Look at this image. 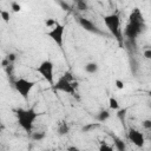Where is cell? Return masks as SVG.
Here are the masks:
<instances>
[{"label": "cell", "mask_w": 151, "mask_h": 151, "mask_svg": "<svg viewBox=\"0 0 151 151\" xmlns=\"http://www.w3.org/2000/svg\"><path fill=\"white\" fill-rule=\"evenodd\" d=\"M15 116H17V120H18V124L20 125V127L25 132L32 133L34 122L38 118V113H37L34 107H28V109L19 107L15 110Z\"/></svg>", "instance_id": "obj_1"}, {"label": "cell", "mask_w": 151, "mask_h": 151, "mask_svg": "<svg viewBox=\"0 0 151 151\" xmlns=\"http://www.w3.org/2000/svg\"><path fill=\"white\" fill-rule=\"evenodd\" d=\"M52 88L54 91H60L68 94H74L77 88V81L74 83L72 73L70 71H66L63 76L59 77V79L52 85Z\"/></svg>", "instance_id": "obj_2"}, {"label": "cell", "mask_w": 151, "mask_h": 151, "mask_svg": "<svg viewBox=\"0 0 151 151\" xmlns=\"http://www.w3.org/2000/svg\"><path fill=\"white\" fill-rule=\"evenodd\" d=\"M104 24L106 26V28L109 29V32L118 40L122 41V28H120V15L118 13H111L107 15H104Z\"/></svg>", "instance_id": "obj_3"}, {"label": "cell", "mask_w": 151, "mask_h": 151, "mask_svg": "<svg viewBox=\"0 0 151 151\" xmlns=\"http://www.w3.org/2000/svg\"><path fill=\"white\" fill-rule=\"evenodd\" d=\"M34 86H35V81L26 79V78H18L14 81V88L17 90V92L20 94V97L24 100H28L29 93L32 92Z\"/></svg>", "instance_id": "obj_4"}, {"label": "cell", "mask_w": 151, "mask_h": 151, "mask_svg": "<svg viewBox=\"0 0 151 151\" xmlns=\"http://www.w3.org/2000/svg\"><path fill=\"white\" fill-rule=\"evenodd\" d=\"M37 72L52 86L54 84V64L50 60L46 59L39 64L37 67Z\"/></svg>", "instance_id": "obj_5"}, {"label": "cell", "mask_w": 151, "mask_h": 151, "mask_svg": "<svg viewBox=\"0 0 151 151\" xmlns=\"http://www.w3.org/2000/svg\"><path fill=\"white\" fill-rule=\"evenodd\" d=\"M143 27H144V22L129 21L124 29V37L130 41H134L137 39V37L142 33Z\"/></svg>", "instance_id": "obj_6"}, {"label": "cell", "mask_w": 151, "mask_h": 151, "mask_svg": "<svg viewBox=\"0 0 151 151\" xmlns=\"http://www.w3.org/2000/svg\"><path fill=\"white\" fill-rule=\"evenodd\" d=\"M64 33H65V25L58 22L54 27H52L51 31L47 32V35H48L59 47H63V44H64Z\"/></svg>", "instance_id": "obj_7"}, {"label": "cell", "mask_w": 151, "mask_h": 151, "mask_svg": "<svg viewBox=\"0 0 151 151\" xmlns=\"http://www.w3.org/2000/svg\"><path fill=\"white\" fill-rule=\"evenodd\" d=\"M78 24L87 32L90 33H94V34H98V35H103V31L90 19H86V18H83V17H79L78 18Z\"/></svg>", "instance_id": "obj_8"}, {"label": "cell", "mask_w": 151, "mask_h": 151, "mask_svg": "<svg viewBox=\"0 0 151 151\" xmlns=\"http://www.w3.org/2000/svg\"><path fill=\"white\" fill-rule=\"evenodd\" d=\"M127 138L137 147H142L145 143V138H144L143 132H140L137 129H130L129 132H127Z\"/></svg>", "instance_id": "obj_9"}, {"label": "cell", "mask_w": 151, "mask_h": 151, "mask_svg": "<svg viewBox=\"0 0 151 151\" xmlns=\"http://www.w3.org/2000/svg\"><path fill=\"white\" fill-rule=\"evenodd\" d=\"M84 70H85V72L88 73V74H94V73L98 72L99 66H98L97 63H94V61H90V63H87V64L85 65Z\"/></svg>", "instance_id": "obj_10"}, {"label": "cell", "mask_w": 151, "mask_h": 151, "mask_svg": "<svg viewBox=\"0 0 151 151\" xmlns=\"http://www.w3.org/2000/svg\"><path fill=\"white\" fill-rule=\"evenodd\" d=\"M110 116H111V113H110L109 110H101V111H99V112L97 113L96 119H97V122H99V123H104V122H106V120L110 118Z\"/></svg>", "instance_id": "obj_11"}, {"label": "cell", "mask_w": 151, "mask_h": 151, "mask_svg": "<svg viewBox=\"0 0 151 151\" xmlns=\"http://www.w3.org/2000/svg\"><path fill=\"white\" fill-rule=\"evenodd\" d=\"M57 131H58V134H59V136H65V134L68 133L70 127H68V125H67L66 122H61V123H59Z\"/></svg>", "instance_id": "obj_12"}, {"label": "cell", "mask_w": 151, "mask_h": 151, "mask_svg": "<svg viewBox=\"0 0 151 151\" xmlns=\"http://www.w3.org/2000/svg\"><path fill=\"white\" fill-rule=\"evenodd\" d=\"M109 107L110 110H113V111H118L120 109V105H119V101L113 98V97H110L109 98Z\"/></svg>", "instance_id": "obj_13"}, {"label": "cell", "mask_w": 151, "mask_h": 151, "mask_svg": "<svg viewBox=\"0 0 151 151\" xmlns=\"http://www.w3.org/2000/svg\"><path fill=\"white\" fill-rule=\"evenodd\" d=\"M76 7L78 11L80 12H85L88 9V4H87V0H81V1H77L76 2Z\"/></svg>", "instance_id": "obj_14"}, {"label": "cell", "mask_w": 151, "mask_h": 151, "mask_svg": "<svg viewBox=\"0 0 151 151\" xmlns=\"http://www.w3.org/2000/svg\"><path fill=\"white\" fill-rule=\"evenodd\" d=\"M99 126H100V123L99 122L98 123H90V124H86L85 126H83L81 131L83 132H90V131H92V130H94V129H97Z\"/></svg>", "instance_id": "obj_15"}, {"label": "cell", "mask_w": 151, "mask_h": 151, "mask_svg": "<svg viewBox=\"0 0 151 151\" xmlns=\"http://www.w3.org/2000/svg\"><path fill=\"white\" fill-rule=\"evenodd\" d=\"M113 139H114L113 144H114V146H116L117 150H119V151H124V150L126 149V145H125V143H124L122 139H119V138H117V137H114Z\"/></svg>", "instance_id": "obj_16"}, {"label": "cell", "mask_w": 151, "mask_h": 151, "mask_svg": "<svg viewBox=\"0 0 151 151\" xmlns=\"http://www.w3.org/2000/svg\"><path fill=\"white\" fill-rule=\"evenodd\" d=\"M46 137V134L44 133V132H32L31 133V138L33 139V140H41V139H44Z\"/></svg>", "instance_id": "obj_17"}, {"label": "cell", "mask_w": 151, "mask_h": 151, "mask_svg": "<svg viewBox=\"0 0 151 151\" xmlns=\"http://www.w3.org/2000/svg\"><path fill=\"white\" fill-rule=\"evenodd\" d=\"M0 15H1L2 20H4L6 24L9 22V18H11V15H9V11H5V9H2V11L0 12Z\"/></svg>", "instance_id": "obj_18"}, {"label": "cell", "mask_w": 151, "mask_h": 151, "mask_svg": "<svg viewBox=\"0 0 151 151\" xmlns=\"http://www.w3.org/2000/svg\"><path fill=\"white\" fill-rule=\"evenodd\" d=\"M11 9H12L14 13H18V12L21 11V6H20L17 1H12V2H11Z\"/></svg>", "instance_id": "obj_19"}, {"label": "cell", "mask_w": 151, "mask_h": 151, "mask_svg": "<svg viewBox=\"0 0 151 151\" xmlns=\"http://www.w3.org/2000/svg\"><path fill=\"white\" fill-rule=\"evenodd\" d=\"M126 109H119L118 110V113H117V117L123 122L124 120V118H125V114H126Z\"/></svg>", "instance_id": "obj_20"}, {"label": "cell", "mask_w": 151, "mask_h": 151, "mask_svg": "<svg viewBox=\"0 0 151 151\" xmlns=\"http://www.w3.org/2000/svg\"><path fill=\"white\" fill-rule=\"evenodd\" d=\"M99 150H100V151H112V150H113V146L107 145L106 143L103 142V144L99 146Z\"/></svg>", "instance_id": "obj_21"}, {"label": "cell", "mask_w": 151, "mask_h": 151, "mask_svg": "<svg viewBox=\"0 0 151 151\" xmlns=\"http://www.w3.org/2000/svg\"><path fill=\"white\" fill-rule=\"evenodd\" d=\"M114 85H116V87H117L118 90H123V88L125 87L124 81L120 80V79H116V80H114Z\"/></svg>", "instance_id": "obj_22"}, {"label": "cell", "mask_w": 151, "mask_h": 151, "mask_svg": "<svg viewBox=\"0 0 151 151\" xmlns=\"http://www.w3.org/2000/svg\"><path fill=\"white\" fill-rule=\"evenodd\" d=\"M142 126L145 130H151V119H145L142 122Z\"/></svg>", "instance_id": "obj_23"}, {"label": "cell", "mask_w": 151, "mask_h": 151, "mask_svg": "<svg viewBox=\"0 0 151 151\" xmlns=\"http://www.w3.org/2000/svg\"><path fill=\"white\" fill-rule=\"evenodd\" d=\"M57 24H58V22H57L55 20H53V19H47V20H46V26H47V27H54Z\"/></svg>", "instance_id": "obj_24"}, {"label": "cell", "mask_w": 151, "mask_h": 151, "mask_svg": "<svg viewBox=\"0 0 151 151\" xmlns=\"http://www.w3.org/2000/svg\"><path fill=\"white\" fill-rule=\"evenodd\" d=\"M143 54H144V57H145L146 59H151V48H146Z\"/></svg>", "instance_id": "obj_25"}, {"label": "cell", "mask_w": 151, "mask_h": 151, "mask_svg": "<svg viewBox=\"0 0 151 151\" xmlns=\"http://www.w3.org/2000/svg\"><path fill=\"white\" fill-rule=\"evenodd\" d=\"M7 59H8L11 63L14 61V60H15V54H14V53H9V54L7 55Z\"/></svg>", "instance_id": "obj_26"}, {"label": "cell", "mask_w": 151, "mask_h": 151, "mask_svg": "<svg viewBox=\"0 0 151 151\" xmlns=\"http://www.w3.org/2000/svg\"><path fill=\"white\" fill-rule=\"evenodd\" d=\"M67 150H76V151H77V150H79V149H78L77 146H70V147H67Z\"/></svg>", "instance_id": "obj_27"}, {"label": "cell", "mask_w": 151, "mask_h": 151, "mask_svg": "<svg viewBox=\"0 0 151 151\" xmlns=\"http://www.w3.org/2000/svg\"><path fill=\"white\" fill-rule=\"evenodd\" d=\"M147 94H149V97H150V98H151V88H150V90H149V92H147Z\"/></svg>", "instance_id": "obj_28"}, {"label": "cell", "mask_w": 151, "mask_h": 151, "mask_svg": "<svg viewBox=\"0 0 151 151\" xmlns=\"http://www.w3.org/2000/svg\"><path fill=\"white\" fill-rule=\"evenodd\" d=\"M74 1H76V2H77V1H81V0H74Z\"/></svg>", "instance_id": "obj_29"}]
</instances>
